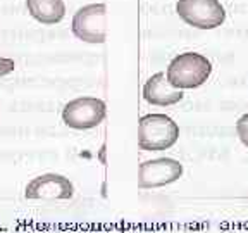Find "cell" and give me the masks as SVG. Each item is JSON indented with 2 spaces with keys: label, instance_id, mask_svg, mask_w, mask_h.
Instances as JSON below:
<instances>
[{
  "label": "cell",
  "instance_id": "cell-3",
  "mask_svg": "<svg viewBox=\"0 0 248 233\" xmlns=\"http://www.w3.org/2000/svg\"><path fill=\"white\" fill-rule=\"evenodd\" d=\"M176 12L186 24L198 30H214L226 19V11L219 0H178Z\"/></svg>",
  "mask_w": 248,
  "mask_h": 233
},
{
  "label": "cell",
  "instance_id": "cell-11",
  "mask_svg": "<svg viewBox=\"0 0 248 233\" xmlns=\"http://www.w3.org/2000/svg\"><path fill=\"white\" fill-rule=\"evenodd\" d=\"M14 69H16L14 59L0 57V78H4V76H7V74L14 73Z\"/></svg>",
  "mask_w": 248,
  "mask_h": 233
},
{
  "label": "cell",
  "instance_id": "cell-1",
  "mask_svg": "<svg viewBox=\"0 0 248 233\" xmlns=\"http://www.w3.org/2000/svg\"><path fill=\"white\" fill-rule=\"evenodd\" d=\"M212 74V64L198 52H185L176 55L167 66L166 78L176 90L198 88Z\"/></svg>",
  "mask_w": 248,
  "mask_h": 233
},
{
  "label": "cell",
  "instance_id": "cell-8",
  "mask_svg": "<svg viewBox=\"0 0 248 233\" xmlns=\"http://www.w3.org/2000/svg\"><path fill=\"white\" fill-rule=\"evenodd\" d=\"M183 97H185L183 90H176L174 86H170L164 73H155L154 76L148 78L143 86V99L152 105L167 107L181 102Z\"/></svg>",
  "mask_w": 248,
  "mask_h": 233
},
{
  "label": "cell",
  "instance_id": "cell-4",
  "mask_svg": "<svg viewBox=\"0 0 248 233\" xmlns=\"http://www.w3.org/2000/svg\"><path fill=\"white\" fill-rule=\"evenodd\" d=\"M107 107L102 99L78 97L69 100L62 109V121L73 130H92L105 119Z\"/></svg>",
  "mask_w": 248,
  "mask_h": 233
},
{
  "label": "cell",
  "instance_id": "cell-7",
  "mask_svg": "<svg viewBox=\"0 0 248 233\" xmlns=\"http://www.w3.org/2000/svg\"><path fill=\"white\" fill-rule=\"evenodd\" d=\"M74 195V186L69 178L57 173L35 176L24 188V197L31 200H69Z\"/></svg>",
  "mask_w": 248,
  "mask_h": 233
},
{
  "label": "cell",
  "instance_id": "cell-6",
  "mask_svg": "<svg viewBox=\"0 0 248 233\" xmlns=\"http://www.w3.org/2000/svg\"><path fill=\"white\" fill-rule=\"evenodd\" d=\"M183 175V164L170 157L145 161L138 167L140 188H159L178 182Z\"/></svg>",
  "mask_w": 248,
  "mask_h": 233
},
{
  "label": "cell",
  "instance_id": "cell-9",
  "mask_svg": "<svg viewBox=\"0 0 248 233\" xmlns=\"http://www.w3.org/2000/svg\"><path fill=\"white\" fill-rule=\"evenodd\" d=\"M26 9L42 24H57L66 16L64 0H26Z\"/></svg>",
  "mask_w": 248,
  "mask_h": 233
},
{
  "label": "cell",
  "instance_id": "cell-10",
  "mask_svg": "<svg viewBox=\"0 0 248 233\" xmlns=\"http://www.w3.org/2000/svg\"><path fill=\"white\" fill-rule=\"evenodd\" d=\"M236 133H238V136H240L241 144L247 145V147H248V113L243 114V116H241L240 119H238V123H236Z\"/></svg>",
  "mask_w": 248,
  "mask_h": 233
},
{
  "label": "cell",
  "instance_id": "cell-2",
  "mask_svg": "<svg viewBox=\"0 0 248 233\" xmlns=\"http://www.w3.org/2000/svg\"><path fill=\"white\" fill-rule=\"evenodd\" d=\"M179 138V126L166 114H145L138 123V145L155 152L170 149Z\"/></svg>",
  "mask_w": 248,
  "mask_h": 233
},
{
  "label": "cell",
  "instance_id": "cell-5",
  "mask_svg": "<svg viewBox=\"0 0 248 233\" xmlns=\"http://www.w3.org/2000/svg\"><path fill=\"white\" fill-rule=\"evenodd\" d=\"M73 35L86 43L105 42V5L88 4L78 9L71 24Z\"/></svg>",
  "mask_w": 248,
  "mask_h": 233
}]
</instances>
